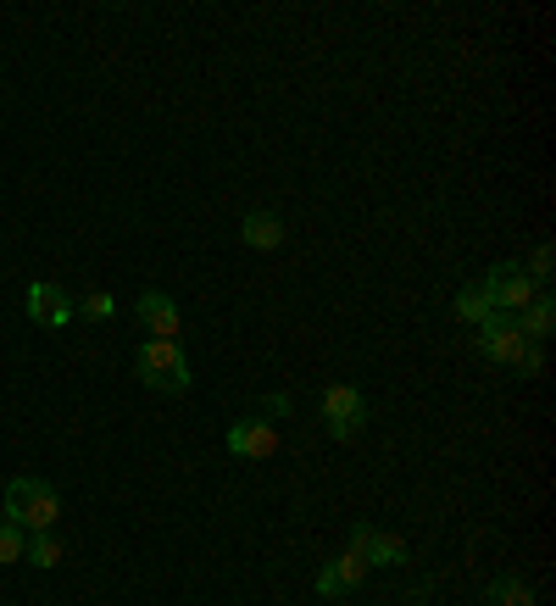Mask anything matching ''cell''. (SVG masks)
<instances>
[{
  "instance_id": "6da1fadb",
  "label": "cell",
  "mask_w": 556,
  "mask_h": 606,
  "mask_svg": "<svg viewBox=\"0 0 556 606\" xmlns=\"http://www.w3.org/2000/svg\"><path fill=\"white\" fill-rule=\"evenodd\" d=\"M7 517H12L18 528H29V534H51L57 517H62L57 484H46V478H12V484H7Z\"/></svg>"
},
{
  "instance_id": "7a4b0ae2",
  "label": "cell",
  "mask_w": 556,
  "mask_h": 606,
  "mask_svg": "<svg viewBox=\"0 0 556 606\" xmlns=\"http://www.w3.org/2000/svg\"><path fill=\"white\" fill-rule=\"evenodd\" d=\"M134 373H140V384L168 390V395H184L190 390V362H184L179 340H145L140 356H134Z\"/></svg>"
},
{
  "instance_id": "3957f363",
  "label": "cell",
  "mask_w": 556,
  "mask_h": 606,
  "mask_svg": "<svg viewBox=\"0 0 556 606\" xmlns=\"http://www.w3.org/2000/svg\"><path fill=\"white\" fill-rule=\"evenodd\" d=\"M484 295H489V306H495L501 317H517L539 290H534V279L523 273V262H495V267L484 273Z\"/></svg>"
},
{
  "instance_id": "277c9868",
  "label": "cell",
  "mask_w": 556,
  "mask_h": 606,
  "mask_svg": "<svg viewBox=\"0 0 556 606\" xmlns=\"http://www.w3.org/2000/svg\"><path fill=\"white\" fill-rule=\"evenodd\" d=\"M362 423H367L362 390H356V384H328V390H323V428H328L334 440H356Z\"/></svg>"
},
{
  "instance_id": "5b68a950",
  "label": "cell",
  "mask_w": 556,
  "mask_h": 606,
  "mask_svg": "<svg viewBox=\"0 0 556 606\" xmlns=\"http://www.w3.org/2000/svg\"><path fill=\"white\" fill-rule=\"evenodd\" d=\"M478 351L489 356V362H506V367H517L523 362V351H528V340H523V329H517V317H489V323H478Z\"/></svg>"
},
{
  "instance_id": "8992f818",
  "label": "cell",
  "mask_w": 556,
  "mask_h": 606,
  "mask_svg": "<svg viewBox=\"0 0 556 606\" xmlns=\"http://www.w3.org/2000/svg\"><path fill=\"white\" fill-rule=\"evenodd\" d=\"M29 317L40 323V329H68L73 323V295L62 290V284H51V279H40V284H29Z\"/></svg>"
},
{
  "instance_id": "52a82bcc",
  "label": "cell",
  "mask_w": 556,
  "mask_h": 606,
  "mask_svg": "<svg viewBox=\"0 0 556 606\" xmlns=\"http://www.w3.org/2000/svg\"><path fill=\"white\" fill-rule=\"evenodd\" d=\"M229 451H234L240 462H267V456L279 451V428H273L267 417H240V423L229 428Z\"/></svg>"
},
{
  "instance_id": "ba28073f",
  "label": "cell",
  "mask_w": 556,
  "mask_h": 606,
  "mask_svg": "<svg viewBox=\"0 0 556 606\" xmlns=\"http://www.w3.org/2000/svg\"><path fill=\"white\" fill-rule=\"evenodd\" d=\"M351 551H362L373 567H401L406 562V539L390 534V528H373V523H351Z\"/></svg>"
},
{
  "instance_id": "9c48e42d",
  "label": "cell",
  "mask_w": 556,
  "mask_h": 606,
  "mask_svg": "<svg viewBox=\"0 0 556 606\" xmlns=\"http://www.w3.org/2000/svg\"><path fill=\"white\" fill-rule=\"evenodd\" d=\"M373 573V562L362 556V551H345L340 562H328L323 573H317V595L323 600H340V595H351V589H362V578Z\"/></svg>"
},
{
  "instance_id": "30bf717a",
  "label": "cell",
  "mask_w": 556,
  "mask_h": 606,
  "mask_svg": "<svg viewBox=\"0 0 556 606\" xmlns=\"http://www.w3.org/2000/svg\"><path fill=\"white\" fill-rule=\"evenodd\" d=\"M134 312H140V323L151 329V340H179V323H184V317H179V301H173V295L145 290Z\"/></svg>"
},
{
  "instance_id": "8fae6325",
  "label": "cell",
  "mask_w": 556,
  "mask_h": 606,
  "mask_svg": "<svg viewBox=\"0 0 556 606\" xmlns=\"http://www.w3.org/2000/svg\"><path fill=\"white\" fill-rule=\"evenodd\" d=\"M240 240H245L251 251H279V245H284V223H279L273 212H262V206H256V212L240 223Z\"/></svg>"
},
{
  "instance_id": "7c38bea8",
  "label": "cell",
  "mask_w": 556,
  "mask_h": 606,
  "mask_svg": "<svg viewBox=\"0 0 556 606\" xmlns=\"http://www.w3.org/2000/svg\"><path fill=\"white\" fill-rule=\"evenodd\" d=\"M517 329H523V340H528V345L550 340V329H556V306H550V295H534V301L517 312Z\"/></svg>"
},
{
  "instance_id": "4fadbf2b",
  "label": "cell",
  "mask_w": 556,
  "mask_h": 606,
  "mask_svg": "<svg viewBox=\"0 0 556 606\" xmlns=\"http://www.w3.org/2000/svg\"><path fill=\"white\" fill-rule=\"evenodd\" d=\"M484 600H489V606H534V589H528L523 573H501V578L484 589Z\"/></svg>"
},
{
  "instance_id": "5bb4252c",
  "label": "cell",
  "mask_w": 556,
  "mask_h": 606,
  "mask_svg": "<svg viewBox=\"0 0 556 606\" xmlns=\"http://www.w3.org/2000/svg\"><path fill=\"white\" fill-rule=\"evenodd\" d=\"M462 323H489L495 317V306H489V295H484V284H467L462 295H456V306H451Z\"/></svg>"
},
{
  "instance_id": "9a60e30c",
  "label": "cell",
  "mask_w": 556,
  "mask_h": 606,
  "mask_svg": "<svg viewBox=\"0 0 556 606\" xmlns=\"http://www.w3.org/2000/svg\"><path fill=\"white\" fill-rule=\"evenodd\" d=\"M23 545H29V528H18L12 517H0V567L23 562Z\"/></svg>"
},
{
  "instance_id": "2e32d148",
  "label": "cell",
  "mask_w": 556,
  "mask_h": 606,
  "mask_svg": "<svg viewBox=\"0 0 556 606\" xmlns=\"http://www.w3.org/2000/svg\"><path fill=\"white\" fill-rule=\"evenodd\" d=\"M23 556H34V567H57L62 562V539L57 534H29Z\"/></svg>"
},
{
  "instance_id": "e0dca14e",
  "label": "cell",
  "mask_w": 556,
  "mask_h": 606,
  "mask_svg": "<svg viewBox=\"0 0 556 606\" xmlns=\"http://www.w3.org/2000/svg\"><path fill=\"white\" fill-rule=\"evenodd\" d=\"M523 273L534 279V290H539V284H550V273H556V251H550V245H534V251H528V267H523Z\"/></svg>"
},
{
  "instance_id": "ac0fdd59",
  "label": "cell",
  "mask_w": 556,
  "mask_h": 606,
  "mask_svg": "<svg viewBox=\"0 0 556 606\" xmlns=\"http://www.w3.org/2000/svg\"><path fill=\"white\" fill-rule=\"evenodd\" d=\"M79 312H84V317H95V323H107V317H112V312H118V301H112V295H107V290H90V295H84V306H79Z\"/></svg>"
},
{
  "instance_id": "d6986e66",
  "label": "cell",
  "mask_w": 556,
  "mask_h": 606,
  "mask_svg": "<svg viewBox=\"0 0 556 606\" xmlns=\"http://www.w3.org/2000/svg\"><path fill=\"white\" fill-rule=\"evenodd\" d=\"M262 406H267V423H273V417H290V406H295V401H290V395H267Z\"/></svg>"
}]
</instances>
